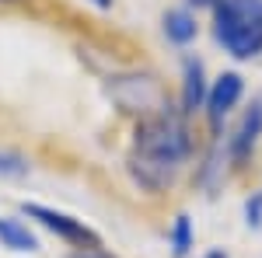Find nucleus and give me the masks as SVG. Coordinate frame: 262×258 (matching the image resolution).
Instances as JSON below:
<instances>
[{
	"label": "nucleus",
	"mask_w": 262,
	"mask_h": 258,
	"mask_svg": "<svg viewBox=\"0 0 262 258\" xmlns=\"http://www.w3.org/2000/svg\"><path fill=\"white\" fill-rule=\"evenodd\" d=\"M189 154H192V133L185 126V115L164 108L158 115H147V119L137 122L126 168H129V178L140 189L164 192L179 178Z\"/></svg>",
	"instance_id": "obj_1"
},
{
	"label": "nucleus",
	"mask_w": 262,
	"mask_h": 258,
	"mask_svg": "<svg viewBox=\"0 0 262 258\" xmlns=\"http://www.w3.org/2000/svg\"><path fill=\"white\" fill-rule=\"evenodd\" d=\"M213 35L234 60H255L262 53V0H217Z\"/></svg>",
	"instance_id": "obj_2"
},
{
	"label": "nucleus",
	"mask_w": 262,
	"mask_h": 258,
	"mask_svg": "<svg viewBox=\"0 0 262 258\" xmlns=\"http://www.w3.org/2000/svg\"><path fill=\"white\" fill-rule=\"evenodd\" d=\"M105 91L108 98L119 105V112L126 115H158L168 108V98H164V87L154 74H140V70H126V74H112L105 80Z\"/></svg>",
	"instance_id": "obj_3"
},
{
	"label": "nucleus",
	"mask_w": 262,
	"mask_h": 258,
	"mask_svg": "<svg viewBox=\"0 0 262 258\" xmlns=\"http://www.w3.org/2000/svg\"><path fill=\"white\" fill-rule=\"evenodd\" d=\"M21 213H25L28 220H35L39 227H46L49 234H56L60 241H67L70 248H98V244H101L98 230H91L84 220L70 217V213H63V209L42 206V202H25Z\"/></svg>",
	"instance_id": "obj_4"
},
{
	"label": "nucleus",
	"mask_w": 262,
	"mask_h": 258,
	"mask_svg": "<svg viewBox=\"0 0 262 258\" xmlns=\"http://www.w3.org/2000/svg\"><path fill=\"white\" fill-rule=\"evenodd\" d=\"M242 91H245V80L242 74H234V70H227V74H221V77L210 84V95H206V119H210V129L213 133H221L224 119L231 115V108L242 101Z\"/></svg>",
	"instance_id": "obj_5"
},
{
	"label": "nucleus",
	"mask_w": 262,
	"mask_h": 258,
	"mask_svg": "<svg viewBox=\"0 0 262 258\" xmlns=\"http://www.w3.org/2000/svg\"><path fill=\"white\" fill-rule=\"evenodd\" d=\"M206 95H210V84H206V70H203V60L196 56H185L182 60V115H196L203 105H206Z\"/></svg>",
	"instance_id": "obj_6"
},
{
	"label": "nucleus",
	"mask_w": 262,
	"mask_h": 258,
	"mask_svg": "<svg viewBox=\"0 0 262 258\" xmlns=\"http://www.w3.org/2000/svg\"><path fill=\"white\" fill-rule=\"evenodd\" d=\"M262 136V101H255L248 112H245L242 126L234 129V136L227 139V157L234 160V164H242L248 154H252V147L259 143Z\"/></svg>",
	"instance_id": "obj_7"
},
{
	"label": "nucleus",
	"mask_w": 262,
	"mask_h": 258,
	"mask_svg": "<svg viewBox=\"0 0 262 258\" xmlns=\"http://www.w3.org/2000/svg\"><path fill=\"white\" fill-rule=\"evenodd\" d=\"M161 32H164V39H168V42H175V45H189V42L200 35V25H196V18H192L189 7H175V11H164Z\"/></svg>",
	"instance_id": "obj_8"
},
{
	"label": "nucleus",
	"mask_w": 262,
	"mask_h": 258,
	"mask_svg": "<svg viewBox=\"0 0 262 258\" xmlns=\"http://www.w3.org/2000/svg\"><path fill=\"white\" fill-rule=\"evenodd\" d=\"M0 244L11 251H39V238L18 217H0Z\"/></svg>",
	"instance_id": "obj_9"
},
{
	"label": "nucleus",
	"mask_w": 262,
	"mask_h": 258,
	"mask_svg": "<svg viewBox=\"0 0 262 258\" xmlns=\"http://www.w3.org/2000/svg\"><path fill=\"white\" fill-rule=\"evenodd\" d=\"M192 220L189 213H179V217L171 220V227H168V244H171V255L175 258H185L189 255V248H192Z\"/></svg>",
	"instance_id": "obj_10"
},
{
	"label": "nucleus",
	"mask_w": 262,
	"mask_h": 258,
	"mask_svg": "<svg viewBox=\"0 0 262 258\" xmlns=\"http://www.w3.org/2000/svg\"><path fill=\"white\" fill-rule=\"evenodd\" d=\"M32 171V164L18 150H0V178H25Z\"/></svg>",
	"instance_id": "obj_11"
},
{
	"label": "nucleus",
	"mask_w": 262,
	"mask_h": 258,
	"mask_svg": "<svg viewBox=\"0 0 262 258\" xmlns=\"http://www.w3.org/2000/svg\"><path fill=\"white\" fill-rule=\"evenodd\" d=\"M245 223L248 230H262V189L245 199Z\"/></svg>",
	"instance_id": "obj_12"
},
{
	"label": "nucleus",
	"mask_w": 262,
	"mask_h": 258,
	"mask_svg": "<svg viewBox=\"0 0 262 258\" xmlns=\"http://www.w3.org/2000/svg\"><path fill=\"white\" fill-rule=\"evenodd\" d=\"M67 258H116V255L105 251V244H98V248H74Z\"/></svg>",
	"instance_id": "obj_13"
},
{
	"label": "nucleus",
	"mask_w": 262,
	"mask_h": 258,
	"mask_svg": "<svg viewBox=\"0 0 262 258\" xmlns=\"http://www.w3.org/2000/svg\"><path fill=\"white\" fill-rule=\"evenodd\" d=\"M203 258H231V255H227V251H221V248H213V251H206Z\"/></svg>",
	"instance_id": "obj_14"
},
{
	"label": "nucleus",
	"mask_w": 262,
	"mask_h": 258,
	"mask_svg": "<svg viewBox=\"0 0 262 258\" xmlns=\"http://www.w3.org/2000/svg\"><path fill=\"white\" fill-rule=\"evenodd\" d=\"M91 4H95V7H98V11H108V7H112V4H116V0H91Z\"/></svg>",
	"instance_id": "obj_15"
},
{
	"label": "nucleus",
	"mask_w": 262,
	"mask_h": 258,
	"mask_svg": "<svg viewBox=\"0 0 262 258\" xmlns=\"http://www.w3.org/2000/svg\"><path fill=\"white\" fill-rule=\"evenodd\" d=\"M189 4H192V7H213L217 0H189Z\"/></svg>",
	"instance_id": "obj_16"
},
{
	"label": "nucleus",
	"mask_w": 262,
	"mask_h": 258,
	"mask_svg": "<svg viewBox=\"0 0 262 258\" xmlns=\"http://www.w3.org/2000/svg\"><path fill=\"white\" fill-rule=\"evenodd\" d=\"M4 4H14V0H4Z\"/></svg>",
	"instance_id": "obj_17"
}]
</instances>
